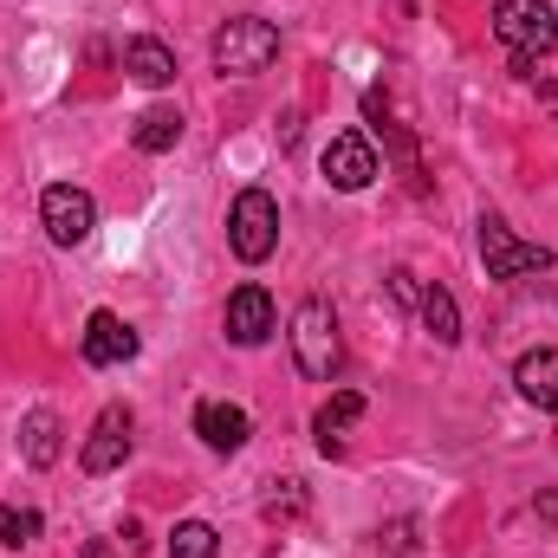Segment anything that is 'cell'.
<instances>
[{"label": "cell", "mask_w": 558, "mask_h": 558, "mask_svg": "<svg viewBox=\"0 0 558 558\" xmlns=\"http://www.w3.org/2000/svg\"><path fill=\"white\" fill-rule=\"evenodd\" d=\"M215 72L221 78H254V72H267L279 59V26L274 20H260V13H241V20H228L221 33H215Z\"/></svg>", "instance_id": "obj_2"}, {"label": "cell", "mask_w": 558, "mask_h": 558, "mask_svg": "<svg viewBox=\"0 0 558 558\" xmlns=\"http://www.w3.org/2000/svg\"><path fill=\"white\" fill-rule=\"evenodd\" d=\"M539 105L553 111V124H558V78H539Z\"/></svg>", "instance_id": "obj_24"}, {"label": "cell", "mask_w": 558, "mask_h": 558, "mask_svg": "<svg viewBox=\"0 0 558 558\" xmlns=\"http://www.w3.org/2000/svg\"><path fill=\"white\" fill-rule=\"evenodd\" d=\"M364 416V390H338L331 403H318V416H312V435H318V454H344V428Z\"/></svg>", "instance_id": "obj_13"}, {"label": "cell", "mask_w": 558, "mask_h": 558, "mask_svg": "<svg viewBox=\"0 0 558 558\" xmlns=\"http://www.w3.org/2000/svg\"><path fill=\"white\" fill-rule=\"evenodd\" d=\"M131 143H137L143 156H162V149H175V143H182V111H169V105L143 111L137 124H131Z\"/></svg>", "instance_id": "obj_17"}, {"label": "cell", "mask_w": 558, "mask_h": 558, "mask_svg": "<svg viewBox=\"0 0 558 558\" xmlns=\"http://www.w3.org/2000/svg\"><path fill=\"white\" fill-rule=\"evenodd\" d=\"M274 331H279L274 292H267V286H234V292H228V338H234L241 351H254V344H267Z\"/></svg>", "instance_id": "obj_9"}, {"label": "cell", "mask_w": 558, "mask_h": 558, "mask_svg": "<svg viewBox=\"0 0 558 558\" xmlns=\"http://www.w3.org/2000/svg\"><path fill=\"white\" fill-rule=\"evenodd\" d=\"M78 558H118V553H111L105 539H92V546H85V553H78Z\"/></svg>", "instance_id": "obj_25"}, {"label": "cell", "mask_w": 558, "mask_h": 558, "mask_svg": "<svg viewBox=\"0 0 558 558\" xmlns=\"http://www.w3.org/2000/svg\"><path fill=\"white\" fill-rule=\"evenodd\" d=\"M533 513H539L546 526H558V494H539V500H533Z\"/></svg>", "instance_id": "obj_23"}, {"label": "cell", "mask_w": 558, "mask_h": 558, "mask_svg": "<svg viewBox=\"0 0 558 558\" xmlns=\"http://www.w3.org/2000/svg\"><path fill=\"white\" fill-rule=\"evenodd\" d=\"M481 260H487V279L513 286V279H526V274H546L553 267V247L520 241L500 215H481Z\"/></svg>", "instance_id": "obj_5"}, {"label": "cell", "mask_w": 558, "mask_h": 558, "mask_svg": "<svg viewBox=\"0 0 558 558\" xmlns=\"http://www.w3.org/2000/svg\"><path fill=\"white\" fill-rule=\"evenodd\" d=\"M169 558H221V533L208 520H182L169 533Z\"/></svg>", "instance_id": "obj_19"}, {"label": "cell", "mask_w": 558, "mask_h": 558, "mask_svg": "<svg viewBox=\"0 0 558 558\" xmlns=\"http://www.w3.org/2000/svg\"><path fill=\"white\" fill-rule=\"evenodd\" d=\"M33 539H39V513H33V507H0V546L20 553V546H33Z\"/></svg>", "instance_id": "obj_20"}, {"label": "cell", "mask_w": 558, "mask_h": 558, "mask_svg": "<svg viewBox=\"0 0 558 558\" xmlns=\"http://www.w3.org/2000/svg\"><path fill=\"white\" fill-rule=\"evenodd\" d=\"M513 384H520V397H526L533 410L558 416V351H526V357L513 364Z\"/></svg>", "instance_id": "obj_12"}, {"label": "cell", "mask_w": 558, "mask_h": 558, "mask_svg": "<svg viewBox=\"0 0 558 558\" xmlns=\"http://www.w3.org/2000/svg\"><path fill=\"white\" fill-rule=\"evenodd\" d=\"M59 448H65L59 416H52V410H26V422H20V454H26V468H52Z\"/></svg>", "instance_id": "obj_15"}, {"label": "cell", "mask_w": 558, "mask_h": 558, "mask_svg": "<svg viewBox=\"0 0 558 558\" xmlns=\"http://www.w3.org/2000/svg\"><path fill=\"white\" fill-rule=\"evenodd\" d=\"M494 39L513 59V78H533V65L558 52V13L546 0H494Z\"/></svg>", "instance_id": "obj_1"}, {"label": "cell", "mask_w": 558, "mask_h": 558, "mask_svg": "<svg viewBox=\"0 0 558 558\" xmlns=\"http://www.w3.org/2000/svg\"><path fill=\"white\" fill-rule=\"evenodd\" d=\"M416 312H422V331H428L435 344H461V305H454L448 286H422Z\"/></svg>", "instance_id": "obj_16"}, {"label": "cell", "mask_w": 558, "mask_h": 558, "mask_svg": "<svg viewBox=\"0 0 558 558\" xmlns=\"http://www.w3.org/2000/svg\"><path fill=\"white\" fill-rule=\"evenodd\" d=\"M78 351H85V364H92V371H111V364H131V357H137V331H131L118 312H92V318H85Z\"/></svg>", "instance_id": "obj_10"}, {"label": "cell", "mask_w": 558, "mask_h": 558, "mask_svg": "<svg viewBox=\"0 0 558 558\" xmlns=\"http://www.w3.org/2000/svg\"><path fill=\"white\" fill-rule=\"evenodd\" d=\"M124 72H131L137 85H149V92H162V85H175V52H169L162 39L137 33V39H124Z\"/></svg>", "instance_id": "obj_14"}, {"label": "cell", "mask_w": 558, "mask_h": 558, "mask_svg": "<svg viewBox=\"0 0 558 558\" xmlns=\"http://www.w3.org/2000/svg\"><path fill=\"white\" fill-rule=\"evenodd\" d=\"M131 410L124 403H111V410H98L92 422V435H85V448H78V468L85 474H111V468H124L131 461Z\"/></svg>", "instance_id": "obj_8"}, {"label": "cell", "mask_w": 558, "mask_h": 558, "mask_svg": "<svg viewBox=\"0 0 558 558\" xmlns=\"http://www.w3.org/2000/svg\"><path fill=\"white\" fill-rule=\"evenodd\" d=\"M39 221H46L52 247H85L92 228H98V202H92L78 182H52V189L39 195Z\"/></svg>", "instance_id": "obj_6"}, {"label": "cell", "mask_w": 558, "mask_h": 558, "mask_svg": "<svg viewBox=\"0 0 558 558\" xmlns=\"http://www.w3.org/2000/svg\"><path fill=\"white\" fill-rule=\"evenodd\" d=\"M390 299H397V305H416V299H422V286H416L410 267H397V274H390Z\"/></svg>", "instance_id": "obj_22"}, {"label": "cell", "mask_w": 558, "mask_h": 558, "mask_svg": "<svg viewBox=\"0 0 558 558\" xmlns=\"http://www.w3.org/2000/svg\"><path fill=\"white\" fill-rule=\"evenodd\" d=\"M318 169H325V182H331L338 195H357V189H371V182L384 175V169H377V149H371V137H357V131H344V137L325 143Z\"/></svg>", "instance_id": "obj_7"}, {"label": "cell", "mask_w": 558, "mask_h": 558, "mask_svg": "<svg viewBox=\"0 0 558 558\" xmlns=\"http://www.w3.org/2000/svg\"><path fill=\"white\" fill-rule=\"evenodd\" d=\"M228 247H234V260H247V267L274 260L279 202L267 195V189H241V195H234V208H228Z\"/></svg>", "instance_id": "obj_4"}, {"label": "cell", "mask_w": 558, "mask_h": 558, "mask_svg": "<svg viewBox=\"0 0 558 558\" xmlns=\"http://www.w3.org/2000/svg\"><path fill=\"white\" fill-rule=\"evenodd\" d=\"M195 435H202L215 454H234V448H247L254 416H247L241 403H195Z\"/></svg>", "instance_id": "obj_11"}, {"label": "cell", "mask_w": 558, "mask_h": 558, "mask_svg": "<svg viewBox=\"0 0 558 558\" xmlns=\"http://www.w3.org/2000/svg\"><path fill=\"white\" fill-rule=\"evenodd\" d=\"M305 507H312L305 481H274V494L260 500V520L267 526H292V520H305Z\"/></svg>", "instance_id": "obj_18"}, {"label": "cell", "mask_w": 558, "mask_h": 558, "mask_svg": "<svg viewBox=\"0 0 558 558\" xmlns=\"http://www.w3.org/2000/svg\"><path fill=\"white\" fill-rule=\"evenodd\" d=\"M377 546H384L390 558H416V553H422V546H416V520H397V526H384V533H377Z\"/></svg>", "instance_id": "obj_21"}, {"label": "cell", "mask_w": 558, "mask_h": 558, "mask_svg": "<svg viewBox=\"0 0 558 558\" xmlns=\"http://www.w3.org/2000/svg\"><path fill=\"white\" fill-rule=\"evenodd\" d=\"M338 357H344V344H338V312H331V299H305V305L292 312V364H299L312 384H331V377H338Z\"/></svg>", "instance_id": "obj_3"}]
</instances>
